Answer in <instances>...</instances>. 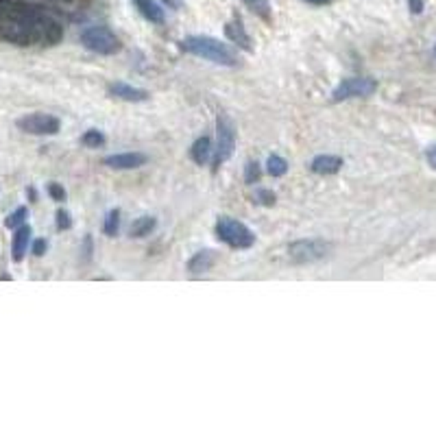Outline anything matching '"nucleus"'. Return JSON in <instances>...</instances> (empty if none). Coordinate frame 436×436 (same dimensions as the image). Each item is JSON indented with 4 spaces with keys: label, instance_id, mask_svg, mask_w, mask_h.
I'll use <instances>...</instances> for the list:
<instances>
[{
    "label": "nucleus",
    "instance_id": "1",
    "mask_svg": "<svg viewBox=\"0 0 436 436\" xmlns=\"http://www.w3.org/2000/svg\"><path fill=\"white\" fill-rule=\"evenodd\" d=\"M61 24L48 13L20 3H0V38L17 46L44 44L61 40Z\"/></svg>",
    "mask_w": 436,
    "mask_h": 436
},
{
    "label": "nucleus",
    "instance_id": "2",
    "mask_svg": "<svg viewBox=\"0 0 436 436\" xmlns=\"http://www.w3.org/2000/svg\"><path fill=\"white\" fill-rule=\"evenodd\" d=\"M184 50H188L194 57H201L205 61L218 64V66H235L238 64V57L235 52L223 44L221 40L210 38V35H188V38L181 42Z\"/></svg>",
    "mask_w": 436,
    "mask_h": 436
},
{
    "label": "nucleus",
    "instance_id": "3",
    "mask_svg": "<svg viewBox=\"0 0 436 436\" xmlns=\"http://www.w3.org/2000/svg\"><path fill=\"white\" fill-rule=\"evenodd\" d=\"M216 235L231 249H251L256 245V233H253L245 223L235 221L231 216H221L216 223Z\"/></svg>",
    "mask_w": 436,
    "mask_h": 436
},
{
    "label": "nucleus",
    "instance_id": "4",
    "mask_svg": "<svg viewBox=\"0 0 436 436\" xmlns=\"http://www.w3.org/2000/svg\"><path fill=\"white\" fill-rule=\"evenodd\" d=\"M81 44L87 50L96 52V54H116L122 46L120 40H118V35L109 27H103V24L87 27L81 33Z\"/></svg>",
    "mask_w": 436,
    "mask_h": 436
},
{
    "label": "nucleus",
    "instance_id": "5",
    "mask_svg": "<svg viewBox=\"0 0 436 436\" xmlns=\"http://www.w3.org/2000/svg\"><path fill=\"white\" fill-rule=\"evenodd\" d=\"M330 251H332L330 242H325L321 238H305L288 247V258L295 264H312L330 256Z\"/></svg>",
    "mask_w": 436,
    "mask_h": 436
},
{
    "label": "nucleus",
    "instance_id": "6",
    "mask_svg": "<svg viewBox=\"0 0 436 436\" xmlns=\"http://www.w3.org/2000/svg\"><path fill=\"white\" fill-rule=\"evenodd\" d=\"M233 149H235V126H233V122L225 114H218V120H216L214 168H218L223 161H227L233 155Z\"/></svg>",
    "mask_w": 436,
    "mask_h": 436
},
{
    "label": "nucleus",
    "instance_id": "7",
    "mask_svg": "<svg viewBox=\"0 0 436 436\" xmlns=\"http://www.w3.org/2000/svg\"><path fill=\"white\" fill-rule=\"evenodd\" d=\"M375 89H377L375 79L351 77V79H344V81L338 83V87L332 92V101L342 103V101H349V99H365V96L375 94Z\"/></svg>",
    "mask_w": 436,
    "mask_h": 436
},
{
    "label": "nucleus",
    "instance_id": "8",
    "mask_svg": "<svg viewBox=\"0 0 436 436\" xmlns=\"http://www.w3.org/2000/svg\"><path fill=\"white\" fill-rule=\"evenodd\" d=\"M15 124L20 131L31 133V136H54L61 129L59 118L50 114H29V116H22Z\"/></svg>",
    "mask_w": 436,
    "mask_h": 436
},
{
    "label": "nucleus",
    "instance_id": "9",
    "mask_svg": "<svg viewBox=\"0 0 436 436\" xmlns=\"http://www.w3.org/2000/svg\"><path fill=\"white\" fill-rule=\"evenodd\" d=\"M107 94L112 99H120V101H126V103H144L149 99V92L142 87H136V85H129L124 81H114L107 85Z\"/></svg>",
    "mask_w": 436,
    "mask_h": 436
},
{
    "label": "nucleus",
    "instance_id": "10",
    "mask_svg": "<svg viewBox=\"0 0 436 436\" xmlns=\"http://www.w3.org/2000/svg\"><path fill=\"white\" fill-rule=\"evenodd\" d=\"M147 164V155L144 153H116L105 157V166L114 170H133Z\"/></svg>",
    "mask_w": 436,
    "mask_h": 436
},
{
    "label": "nucleus",
    "instance_id": "11",
    "mask_svg": "<svg viewBox=\"0 0 436 436\" xmlns=\"http://www.w3.org/2000/svg\"><path fill=\"white\" fill-rule=\"evenodd\" d=\"M225 35H227V40H229L231 44L240 46L242 50H247V52L253 50V42H251L249 33H247V29L242 27L240 20H231V22H227V24H225Z\"/></svg>",
    "mask_w": 436,
    "mask_h": 436
},
{
    "label": "nucleus",
    "instance_id": "12",
    "mask_svg": "<svg viewBox=\"0 0 436 436\" xmlns=\"http://www.w3.org/2000/svg\"><path fill=\"white\" fill-rule=\"evenodd\" d=\"M216 264V253L212 249H205V251H198L194 253V256L190 258L188 262V270L192 272V275H201V272H208L212 270Z\"/></svg>",
    "mask_w": 436,
    "mask_h": 436
},
{
    "label": "nucleus",
    "instance_id": "13",
    "mask_svg": "<svg viewBox=\"0 0 436 436\" xmlns=\"http://www.w3.org/2000/svg\"><path fill=\"white\" fill-rule=\"evenodd\" d=\"M310 168L317 175H336L342 168V157H338V155H317L310 164Z\"/></svg>",
    "mask_w": 436,
    "mask_h": 436
},
{
    "label": "nucleus",
    "instance_id": "14",
    "mask_svg": "<svg viewBox=\"0 0 436 436\" xmlns=\"http://www.w3.org/2000/svg\"><path fill=\"white\" fill-rule=\"evenodd\" d=\"M29 242H31V227L29 225H20L13 233V245H11V253H13V260L15 262H22L24 253L29 249Z\"/></svg>",
    "mask_w": 436,
    "mask_h": 436
},
{
    "label": "nucleus",
    "instance_id": "15",
    "mask_svg": "<svg viewBox=\"0 0 436 436\" xmlns=\"http://www.w3.org/2000/svg\"><path fill=\"white\" fill-rule=\"evenodd\" d=\"M214 155V147H212V140L210 138H198L194 144H192V149H190V157L194 159V164H198V166H205V164L212 159Z\"/></svg>",
    "mask_w": 436,
    "mask_h": 436
},
{
    "label": "nucleus",
    "instance_id": "16",
    "mask_svg": "<svg viewBox=\"0 0 436 436\" xmlns=\"http://www.w3.org/2000/svg\"><path fill=\"white\" fill-rule=\"evenodd\" d=\"M133 5L149 22H155V24L164 22V9L155 3V0H133Z\"/></svg>",
    "mask_w": 436,
    "mask_h": 436
},
{
    "label": "nucleus",
    "instance_id": "17",
    "mask_svg": "<svg viewBox=\"0 0 436 436\" xmlns=\"http://www.w3.org/2000/svg\"><path fill=\"white\" fill-rule=\"evenodd\" d=\"M155 225H157V221H155L153 216H140V218H136V221L131 223V229H129L131 238H147V235H151V231L155 229Z\"/></svg>",
    "mask_w": 436,
    "mask_h": 436
},
{
    "label": "nucleus",
    "instance_id": "18",
    "mask_svg": "<svg viewBox=\"0 0 436 436\" xmlns=\"http://www.w3.org/2000/svg\"><path fill=\"white\" fill-rule=\"evenodd\" d=\"M266 170L270 177H284L288 173V161L279 155H270L266 161Z\"/></svg>",
    "mask_w": 436,
    "mask_h": 436
},
{
    "label": "nucleus",
    "instance_id": "19",
    "mask_svg": "<svg viewBox=\"0 0 436 436\" xmlns=\"http://www.w3.org/2000/svg\"><path fill=\"white\" fill-rule=\"evenodd\" d=\"M242 3L247 5V9H251L256 15L264 17V20L270 17V3L268 0H242Z\"/></svg>",
    "mask_w": 436,
    "mask_h": 436
},
{
    "label": "nucleus",
    "instance_id": "20",
    "mask_svg": "<svg viewBox=\"0 0 436 436\" xmlns=\"http://www.w3.org/2000/svg\"><path fill=\"white\" fill-rule=\"evenodd\" d=\"M27 218H29V210H27V208H17L15 212H11V214L7 216L5 227H7V229H17L20 225H24Z\"/></svg>",
    "mask_w": 436,
    "mask_h": 436
},
{
    "label": "nucleus",
    "instance_id": "21",
    "mask_svg": "<svg viewBox=\"0 0 436 436\" xmlns=\"http://www.w3.org/2000/svg\"><path fill=\"white\" fill-rule=\"evenodd\" d=\"M81 142L85 144L87 149H99V147H103V144H105V136L99 129H89V131L83 133Z\"/></svg>",
    "mask_w": 436,
    "mask_h": 436
},
{
    "label": "nucleus",
    "instance_id": "22",
    "mask_svg": "<svg viewBox=\"0 0 436 436\" xmlns=\"http://www.w3.org/2000/svg\"><path fill=\"white\" fill-rule=\"evenodd\" d=\"M103 229H105L107 235H116L118 233V229H120V210H112L107 214Z\"/></svg>",
    "mask_w": 436,
    "mask_h": 436
},
{
    "label": "nucleus",
    "instance_id": "23",
    "mask_svg": "<svg viewBox=\"0 0 436 436\" xmlns=\"http://www.w3.org/2000/svg\"><path fill=\"white\" fill-rule=\"evenodd\" d=\"M256 203H260V205H264V208H272L275 205V201H277V194L272 192V190H266V188H258L256 190Z\"/></svg>",
    "mask_w": 436,
    "mask_h": 436
},
{
    "label": "nucleus",
    "instance_id": "24",
    "mask_svg": "<svg viewBox=\"0 0 436 436\" xmlns=\"http://www.w3.org/2000/svg\"><path fill=\"white\" fill-rule=\"evenodd\" d=\"M260 177H262L260 164H258V161H249L247 166H245V181H247L249 186H253V184H258Z\"/></svg>",
    "mask_w": 436,
    "mask_h": 436
},
{
    "label": "nucleus",
    "instance_id": "25",
    "mask_svg": "<svg viewBox=\"0 0 436 436\" xmlns=\"http://www.w3.org/2000/svg\"><path fill=\"white\" fill-rule=\"evenodd\" d=\"M48 194H50V198L52 201H66V190H64V186H59V184H48Z\"/></svg>",
    "mask_w": 436,
    "mask_h": 436
},
{
    "label": "nucleus",
    "instance_id": "26",
    "mask_svg": "<svg viewBox=\"0 0 436 436\" xmlns=\"http://www.w3.org/2000/svg\"><path fill=\"white\" fill-rule=\"evenodd\" d=\"M81 253H83V262H89V260H92V253H94V242H92V235H85L83 247H81Z\"/></svg>",
    "mask_w": 436,
    "mask_h": 436
},
{
    "label": "nucleus",
    "instance_id": "27",
    "mask_svg": "<svg viewBox=\"0 0 436 436\" xmlns=\"http://www.w3.org/2000/svg\"><path fill=\"white\" fill-rule=\"evenodd\" d=\"M70 225H72L70 214H68L66 210H59V212H57V229L64 231V229H70Z\"/></svg>",
    "mask_w": 436,
    "mask_h": 436
},
{
    "label": "nucleus",
    "instance_id": "28",
    "mask_svg": "<svg viewBox=\"0 0 436 436\" xmlns=\"http://www.w3.org/2000/svg\"><path fill=\"white\" fill-rule=\"evenodd\" d=\"M408 7H410V13L419 15V13H423L426 3H423V0H408Z\"/></svg>",
    "mask_w": 436,
    "mask_h": 436
},
{
    "label": "nucleus",
    "instance_id": "29",
    "mask_svg": "<svg viewBox=\"0 0 436 436\" xmlns=\"http://www.w3.org/2000/svg\"><path fill=\"white\" fill-rule=\"evenodd\" d=\"M46 247H48L46 240H35V242H33V253L40 258V256H44V253H46Z\"/></svg>",
    "mask_w": 436,
    "mask_h": 436
},
{
    "label": "nucleus",
    "instance_id": "30",
    "mask_svg": "<svg viewBox=\"0 0 436 436\" xmlns=\"http://www.w3.org/2000/svg\"><path fill=\"white\" fill-rule=\"evenodd\" d=\"M426 159H428V164H430V166L436 170V147L428 149V153H426Z\"/></svg>",
    "mask_w": 436,
    "mask_h": 436
},
{
    "label": "nucleus",
    "instance_id": "31",
    "mask_svg": "<svg viewBox=\"0 0 436 436\" xmlns=\"http://www.w3.org/2000/svg\"><path fill=\"white\" fill-rule=\"evenodd\" d=\"M303 3H310V5H330L334 0H303Z\"/></svg>",
    "mask_w": 436,
    "mask_h": 436
},
{
    "label": "nucleus",
    "instance_id": "32",
    "mask_svg": "<svg viewBox=\"0 0 436 436\" xmlns=\"http://www.w3.org/2000/svg\"><path fill=\"white\" fill-rule=\"evenodd\" d=\"M164 3H168V5H170V7H175V9H177V7H181V0H164Z\"/></svg>",
    "mask_w": 436,
    "mask_h": 436
},
{
    "label": "nucleus",
    "instance_id": "33",
    "mask_svg": "<svg viewBox=\"0 0 436 436\" xmlns=\"http://www.w3.org/2000/svg\"><path fill=\"white\" fill-rule=\"evenodd\" d=\"M434 59H436V46H434Z\"/></svg>",
    "mask_w": 436,
    "mask_h": 436
},
{
    "label": "nucleus",
    "instance_id": "34",
    "mask_svg": "<svg viewBox=\"0 0 436 436\" xmlns=\"http://www.w3.org/2000/svg\"><path fill=\"white\" fill-rule=\"evenodd\" d=\"M64 3H66V0H64Z\"/></svg>",
    "mask_w": 436,
    "mask_h": 436
}]
</instances>
